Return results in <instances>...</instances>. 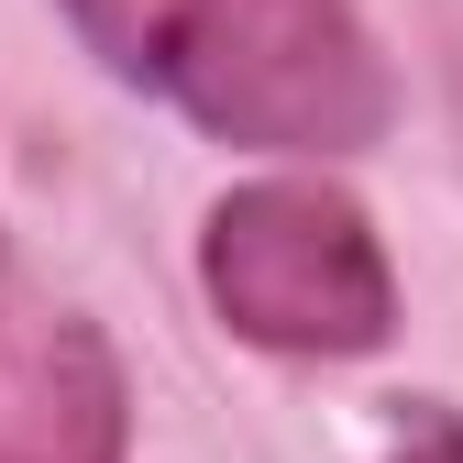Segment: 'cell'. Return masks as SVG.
<instances>
[{"instance_id": "7a4b0ae2", "label": "cell", "mask_w": 463, "mask_h": 463, "mask_svg": "<svg viewBox=\"0 0 463 463\" xmlns=\"http://www.w3.org/2000/svg\"><path fill=\"white\" fill-rule=\"evenodd\" d=\"M199 287L265 354H320L331 364V354H375L397 331V276H386L375 221L320 177L232 188L199 232Z\"/></svg>"}, {"instance_id": "277c9868", "label": "cell", "mask_w": 463, "mask_h": 463, "mask_svg": "<svg viewBox=\"0 0 463 463\" xmlns=\"http://www.w3.org/2000/svg\"><path fill=\"white\" fill-rule=\"evenodd\" d=\"M375 463H463V420L452 409H409V430H397Z\"/></svg>"}, {"instance_id": "6da1fadb", "label": "cell", "mask_w": 463, "mask_h": 463, "mask_svg": "<svg viewBox=\"0 0 463 463\" xmlns=\"http://www.w3.org/2000/svg\"><path fill=\"white\" fill-rule=\"evenodd\" d=\"M67 12L133 89L177 99L221 144L364 155L397 122L386 55L354 0H67Z\"/></svg>"}, {"instance_id": "3957f363", "label": "cell", "mask_w": 463, "mask_h": 463, "mask_svg": "<svg viewBox=\"0 0 463 463\" xmlns=\"http://www.w3.org/2000/svg\"><path fill=\"white\" fill-rule=\"evenodd\" d=\"M0 463H122V386L89 331H44L0 386Z\"/></svg>"}]
</instances>
